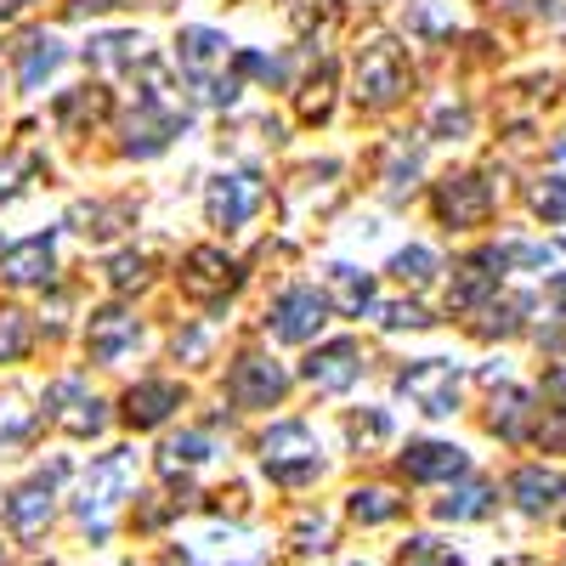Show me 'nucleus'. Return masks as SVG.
<instances>
[{"label": "nucleus", "instance_id": "nucleus-1", "mask_svg": "<svg viewBox=\"0 0 566 566\" xmlns=\"http://www.w3.org/2000/svg\"><path fill=\"white\" fill-rule=\"evenodd\" d=\"M130 488H136V448H114L103 459H91L80 499H74V522H80L85 544H103L114 533V510L130 499Z\"/></svg>", "mask_w": 566, "mask_h": 566}, {"label": "nucleus", "instance_id": "nucleus-2", "mask_svg": "<svg viewBox=\"0 0 566 566\" xmlns=\"http://www.w3.org/2000/svg\"><path fill=\"white\" fill-rule=\"evenodd\" d=\"M227 63H232V40L221 29L193 23V29L176 34V69H181V80L193 85L205 103H216V108H227L232 97H239V80L227 74Z\"/></svg>", "mask_w": 566, "mask_h": 566}, {"label": "nucleus", "instance_id": "nucleus-3", "mask_svg": "<svg viewBox=\"0 0 566 566\" xmlns=\"http://www.w3.org/2000/svg\"><path fill=\"white\" fill-rule=\"evenodd\" d=\"M261 470L277 488H306L323 476V448L312 437L306 419H277L272 431L261 437Z\"/></svg>", "mask_w": 566, "mask_h": 566}, {"label": "nucleus", "instance_id": "nucleus-4", "mask_svg": "<svg viewBox=\"0 0 566 566\" xmlns=\"http://www.w3.org/2000/svg\"><path fill=\"white\" fill-rule=\"evenodd\" d=\"M63 476H69V464L57 459L52 470H40V476H29L23 488L7 493V504H0V522H7V533H12L18 544L45 538V527L57 522V482H63Z\"/></svg>", "mask_w": 566, "mask_h": 566}, {"label": "nucleus", "instance_id": "nucleus-5", "mask_svg": "<svg viewBox=\"0 0 566 566\" xmlns=\"http://www.w3.org/2000/svg\"><path fill=\"white\" fill-rule=\"evenodd\" d=\"M408 80L413 74H408L402 45L397 40H374V45H363V52H357V91H352V97L363 108H391V103H402Z\"/></svg>", "mask_w": 566, "mask_h": 566}, {"label": "nucleus", "instance_id": "nucleus-6", "mask_svg": "<svg viewBox=\"0 0 566 566\" xmlns=\"http://www.w3.org/2000/svg\"><path fill=\"white\" fill-rule=\"evenodd\" d=\"M459 363H448V357H424V363H408L402 374H397V397H408V408H419V413H431V419H448L453 408H459Z\"/></svg>", "mask_w": 566, "mask_h": 566}, {"label": "nucleus", "instance_id": "nucleus-7", "mask_svg": "<svg viewBox=\"0 0 566 566\" xmlns=\"http://www.w3.org/2000/svg\"><path fill=\"white\" fill-rule=\"evenodd\" d=\"M181 130H187V114H176L165 103V91L148 85V91H142V103H136V114H130V125H125V154L154 159V154L170 148V136H181Z\"/></svg>", "mask_w": 566, "mask_h": 566}, {"label": "nucleus", "instance_id": "nucleus-8", "mask_svg": "<svg viewBox=\"0 0 566 566\" xmlns=\"http://www.w3.org/2000/svg\"><path fill=\"white\" fill-rule=\"evenodd\" d=\"M323 317H328V295H317L312 283H295V290H283V295L272 301L266 328H272V340L301 346V340H312L317 328H323Z\"/></svg>", "mask_w": 566, "mask_h": 566}, {"label": "nucleus", "instance_id": "nucleus-9", "mask_svg": "<svg viewBox=\"0 0 566 566\" xmlns=\"http://www.w3.org/2000/svg\"><path fill=\"white\" fill-rule=\"evenodd\" d=\"M45 419L57 424V431H69V437H103V424H108V413H103V402L85 391V380H57L52 391H45Z\"/></svg>", "mask_w": 566, "mask_h": 566}, {"label": "nucleus", "instance_id": "nucleus-10", "mask_svg": "<svg viewBox=\"0 0 566 566\" xmlns=\"http://www.w3.org/2000/svg\"><path fill=\"white\" fill-rule=\"evenodd\" d=\"M504 493H510V504L522 515H533V522H555V515H566V476H560V470L522 464Z\"/></svg>", "mask_w": 566, "mask_h": 566}, {"label": "nucleus", "instance_id": "nucleus-11", "mask_svg": "<svg viewBox=\"0 0 566 566\" xmlns=\"http://www.w3.org/2000/svg\"><path fill=\"white\" fill-rule=\"evenodd\" d=\"M181 290L187 301H199V306H221L232 290H239V261H227V250H193L181 261Z\"/></svg>", "mask_w": 566, "mask_h": 566}, {"label": "nucleus", "instance_id": "nucleus-12", "mask_svg": "<svg viewBox=\"0 0 566 566\" xmlns=\"http://www.w3.org/2000/svg\"><path fill=\"white\" fill-rule=\"evenodd\" d=\"M255 210H261V187H255V176H244V170H221V176L210 181V193H205V216H210V227L239 232Z\"/></svg>", "mask_w": 566, "mask_h": 566}, {"label": "nucleus", "instance_id": "nucleus-13", "mask_svg": "<svg viewBox=\"0 0 566 566\" xmlns=\"http://www.w3.org/2000/svg\"><path fill=\"white\" fill-rule=\"evenodd\" d=\"M283 386H290V380H283V368L272 357H255V352L239 357V363H232V374H227V397L239 402V408H272L283 397Z\"/></svg>", "mask_w": 566, "mask_h": 566}, {"label": "nucleus", "instance_id": "nucleus-14", "mask_svg": "<svg viewBox=\"0 0 566 566\" xmlns=\"http://www.w3.org/2000/svg\"><path fill=\"white\" fill-rule=\"evenodd\" d=\"M493 210V187L482 176H448L437 181V216L448 227H482Z\"/></svg>", "mask_w": 566, "mask_h": 566}, {"label": "nucleus", "instance_id": "nucleus-15", "mask_svg": "<svg viewBox=\"0 0 566 566\" xmlns=\"http://www.w3.org/2000/svg\"><path fill=\"white\" fill-rule=\"evenodd\" d=\"M301 374H306L317 391H346V386L363 380V346H357V340H328V346H317V352L306 357Z\"/></svg>", "mask_w": 566, "mask_h": 566}, {"label": "nucleus", "instance_id": "nucleus-16", "mask_svg": "<svg viewBox=\"0 0 566 566\" xmlns=\"http://www.w3.org/2000/svg\"><path fill=\"white\" fill-rule=\"evenodd\" d=\"M397 464H402L408 482H459L470 470L464 448H453V442H408Z\"/></svg>", "mask_w": 566, "mask_h": 566}, {"label": "nucleus", "instance_id": "nucleus-17", "mask_svg": "<svg viewBox=\"0 0 566 566\" xmlns=\"http://www.w3.org/2000/svg\"><path fill=\"white\" fill-rule=\"evenodd\" d=\"M136 340H142V323H136L130 312H119V306L97 312V317H91V328H85V352H91V363H119Z\"/></svg>", "mask_w": 566, "mask_h": 566}, {"label": "nucleus", "instance_id": "nucleus-18", "mask_svg": "<svg viewBox=\"0 0 566 566\" xmlns=\"http://www.w3.org/2000/svg\"><path fill=\"white\" fill-rule=\"evenodd\" d=\"M176 408H181V386H170V380H142V386L125 391V424L130 431H154V424H165Z\"/></svg>", "mask_w": 566, "mask_h": 566}, {"label": "nucleus", "instance_id": "nucleus-19", "mask_svg": "<svg viewBox=\"0 0 566 566\" xmlns=\"http://www.w3.org/2000/svg\"><path fill=\"white\" fill-rule=\"evenodd\" d=\"M493 504H499V488L482 482V476H470V482L448 488V493L431 504V515H437V522H488Z\"/></svg>", "mask_w": 566, "mask_h": 566}, {"label": "nucleus", "instance_id": "nucleus-20", "mask_svg": "<svg viewBox=\"0 0 566 566\" xmlns=\"http://www.w3.org/2000/svg\"><path fill=\"white\" fill-rule=\"evenodd\" d=\"M69 52H63V40L57 34H29L23 45H12V63H18V85L23 91H34L45 74H57V63H63Z\"/></svg>", "mask_w": 566, "mask_h": 566}, {"label": "nucleus", "instance_id": "nucleus-21", "mask_svg": "<svg viewBox=\"0 0 566 566\" xmlns=\"http://www.w3.org/2000/svg\"><path fill=\"white\" fill-rule=\"evenodd\" d=\"M0 277L7 283H45L52 277V232H40V239H23L18 250H7Z\"/></svg>", "mask_w": 566, "mask_h": 566}, {"label": "nucleus", "instance_id": "nucleus-22", "mask_svg": "<svg viewBox=\"0 0 566 566\" xmlns=\"http://www.w3.org/2000/svg\"><path fill=\"white\" fill-rule=\"evenodd\" d=\"M85 63H97V69H148V40L142 34H97L85 45Z\"/></svg>", "mask_w": 566, "mask_h": 566}, {"label": "nucleus", "instance_id": "nucleus-23", "mask_svg": "<svg viewBox=\"0 0 566 566\" xmlns=\"http://www.w3.org/2000/svg\"><path fill=\"white\" fill-rule=\"evenodd\" d=\"M533 397L527 391H515V386H504L499 397H493V413H488V424L504 437V442H527V431H533Z\"/></svg>", "mask_w": 566, "mask_h": 566}, {"label": "nucleus", "instance_id": "nucleus-24", "mask_svg": "<svg viewBox=\"0 0 566 566\" xmlns=\"http://www.w3.org/2000/svg\"><path fill=\"white\" fill-rule=\"evenodd\" d=\"M328 306H340L346 317H363L374 306V277L357 266H328Z\"/></svg>", "mask_w": 566, "mask_h": 566}, {"label": "nucleus", "instance_id": "nucleus-25", "mask_svg": "<svg viewBox=\"0 0 566 566\" xmlns=\"http://www.w3.org/2000/svg\"><path fill=\"white\" fill-rule=\"evenodd\" d=\"M210 453H216V442H210L205 431H181V437H170V442L159 448V476H165V482H176L181 470L205 464Z\"/></svg>", "mask_w": 566, "mask_h": 566}, {"label": "nucleus", "instance_id": "nucleus-26", "mask_svg": "<svg viewBox=\"0 0 566 566\" xmlns=\"http://www.w3.org/2000/svg\"><path fill=\"white\" fill-rule=\"evenodd\" d=\"M346 510H352L357 527H386V522H397V515L408 510V499H397L391 488H357Z\"/></svg>", "mask_w": 566, "mask_h": 566}, {"label": "nucleus", "instance_id": "nucleus-27", "mask_svg": "<svg viewBox=\"0 0 566 566\" xmlns=\"http://www.w3.org/2000/svg\"><path fill=\"white\" fill-rule=\"evenodd\" d=\"M397 566H464V555L437 533H408L397 544Z\"/></svg>", "mask_w": 566, "mask_h": 566}, {"label": "nucleus", "instance_id": "nucleus-28", "mask_svg": "<svg viewBox=\"0 0 566 566\" xmlns=\"http://www.w3.org/2000/svg\"><path fill=\"white\" fill-rule=\"evenodd\" d=\"M108 114V91L103 85H80L69 97H57V125L63 130H80V125H97Z\"/></svg>", "mask_w": 566, "mask_h": 566}, {"label": "nucleus", "instance_id": "nucleus-29", "mask_svg": "<svg viewBox=\"0 0 566 566\" xmlns=\"http://www.w3.org/2000/svg\"><path fill=\"white\" fill-rule=\"evenodd\" d=\"M437 266H442V261H437L431 250H424V244H413V250H397L386 272H391L397 283H413V290H424V283L437 277Z\"/></svg>", "mask_w": 566, "mask_h": 566}, {"label": "nucleus", "instance_id": "nucleus-30", "mask_svg": "<svg viewBox=\"0 0 566 566\" xmlns=\"http://www.w3.org/2000/svg\"><path fill=\"white\" fill-rule=\"evenodd\" d=\"M290 538H295V549H301V555H323L328 544H335V522H328L323 510H306L301 522H295V533H290Z\"/></svg>", "mask_w": 566, "mask_h": 566}, {"label": "nucleus", "instance_id": "nucleus-31", "mask_svg": "<svg viewBox=\"0 0 566 566\" xmlns=\"http://www.w3.org/2000/svg\"><path fill=\"white\" fill-rule=\"evenodd\" d=\"M29 352V317L18 306H0V363H18Z\"/></svg>", "mask_w": 566, "mask_h": 566}, {"label": "nucleus", "instance_id": "nucleus-32", "mask_svg": "<svg viewBox=\"0 0 566 566\" xmlns=\"http://www.w3.org/2000/svg\"><path fill=\"white\" fill-rule=\"evenodd\" d=\"M328 91H335V69L323 63V69L306 80V91H301V119H328V103H335Z\"/></svg>", "mask_w": 566, "mask_h": 566}, {"label": "nucleus", "instance_id": "nucleus-33", "mask_svg": "<svg viewBox=\"0 0 566 566\" xmlns=\"http://www.w3.org/2000/svg\"><path fill=\"white\" fill-rule=\"evenodd\" d=\"M413 176H419V148H408V142H402V148L391 154V170H386V193L402 199L408 187H413Z\"/></svg>", "mask_w": 566, "mask_h": 566}, {"label": "nucleus", "instance_id": "nucleus-34", "mask_svg": "<svg viewBox=\"0 0 566 566\" xmlns=\"http://www.w3.org/2000/svg\"><path fill=\"white\" fill-rule=\"evenodd\" d=\"M386 437H391V419H386L380 408H368V413H357V419H352V442H357L363 453H368V448H380Z\"/></svg>", "mask_w": 566, "mask_h": 566}, {"label": "nucleus", "instance_id": "nucleus-35", "mask_svg": "<svg viewBox=\"0 0 566 566\" xmlns=\"http://www.w3.org/2000/svg\"><path fill=\"white\" fill-rule=\"evenodd\" d=\"M533 210L544 221H566V181L560 176H544V187H533Z\"/></svg>", "mask_w": 566, "mask_h": 566}, {"label": "nucleus", "instance_id": "nucleus-36", "mask_svg": "<svg viewBox=\"0 0 566 566\" xmlns=\"http://www.w3.org/2000/svg\"><path fill=\"white\" fill-rule=\"evenodd\" d=\"M108 277H114V290H142V283H148V255H114L108 261Z\"/></svg>", "mask_w": 566, "mask_h": 566}, {"label": "nucleus", "instance_id": "nucleus-37", "mask_svg": "<svg viewBox=\"0 0 566 566\" xmlns=\"http://www.w3.org/2000/svg\"><path fill=\"white\" fill-rule=\"evenodd\" d=\"M380 323H386V328H431L424 306H413V301H391V306H380Z\"/></svg>", "mask_w": 566, "mask_h": 566}, {"label": "nucleus", "instance_id": "nucleus-38", "mask_svg": "<svg viewBox=\"0 0 566 566\" xmlns=\"http://www.w3.org/2000/svg\"><path fill=\"white\" fill-rule=\"evenodd\" d=\"M29 170H34V159H7V165H0V199H18L23 193L18 176H29Z\"/></svg>", "mask_w": 566, "mask_h": 566}, {"label": "nucleus", "instance_id": "nucleus-39", "mask_svg": "<svg viewBox=\"0 0 566 566\" xmlns=\"http://www.w3.org/2000/svg\"><path fill=\"white\" fill-rule=\"evenodd\" d=\"M176 357H205V335H199V328H187V335H176Z\"/></svg>", "mask_w": 566, "mask_h": 566}, {"label": "nucleus", "instance_id": "nucleus-40", "mask_svg": "<svg viewBox=\"0 0 566 566\" xmlns=\"http://www.w3.org/2000/svg\"><path fill=\"white\" fill-rule=\"evenodd\" d=\"M23 7H34V0H0V18H18Z\"/></svg>", "mask_w": 566, "mask_h": 566}, {"label": "nucleus", "instance_id": "nucleus-41", "mask_svg": "<svg viewBox=\"0 0 566 566\" xmlns=\"http://www.w3.org/2000/svg\"><path fill=\"white\" fill-rule=\"evenodd\" d=\"M549 295H555V306H560V312H566V272H560V277H555V283H549Z\"/></svg>", "mask_w": 566, "mask_h": 566}, {"label": "nucleus", "instance_id": "nucleus-42", "mask_svg": "<svg viewBox=\"0 0 566 566\" xmlns=\"http://www.w3.org/2000/svg\"><path fill=\"white\" fill-rule=\"evenodd\" d=\"M340 566H368V560H340Z\"/></svg>", "mask_w": 566, "mask_h": 566}, {"label": "nucleus", "instance_id": "nucleus-43", "mask_svg": "<svg viewBox=\"0 0 566 566\" xmlns=\"http://www.w3.org/2000/svg\"><path fill=\"white\" fill-rule=\"evenodd\" d=\"M0 566H7V544H0Z\"/></svg>", "mask_w": 566, "mask_h": 566}, {"label": "nucleus", "instance_id": "nucleus-44", "mask_svg": "<svg viewBox=\"0 0 566 566\" xmlns=\"http://www.w3.org/2000/svg\"><path fill=\"white\" fill-rule=\"evenodd\" d=\"M45 566H57V560H45Z\"/></svg>", "mask_w": 566, "mask_h": 566}]
</instances>
